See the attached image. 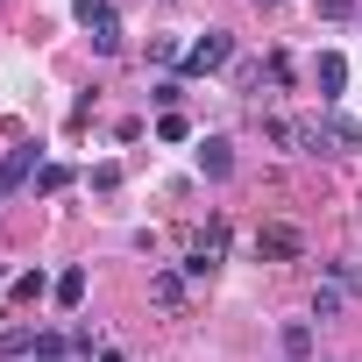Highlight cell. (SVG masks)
I'll list each match as a JSON object with an SVG mask.
<instances>
[{"label": "cell", "instance_id": "6da1fadb", "mask_svg": "<svg viewBox=\"0 0 362 362\" xmlns=\"http://www.w3.org/2000/svg\"><path fill=\"white\" fill-rule=\"evenodd\" d=\"M228 64H235V36L228 29H206L199 43H185V64H177V71H185V78H214Z\"/></svg>", "mask_w": 362, "mask_h": 362}, {"label": "cell", "instance_id": "7a4b0ae2", "mask_svg": "<svg viewBox=\"0 0 362 362\" xmlns=\"http://www.w3.org/2000/svg\"><path fill=\"white\" fill-rule=\"evenodd\" d=\"M263 142L284 149V156H305L320 149V121H284V114H263Z\"/></svg>", "mask_w": 362, "mask_h": 362}, {"label": "cell", "instance_id": "3957f363", "mask_svg": "<svg viewBox=\"0 0 362 362\" xmlns=\"http://www.w3.org/2000/svg\"><path fill=\"white\" fill-rule=\"evenodd\" d=\"M221 256H228V228L214 221L206 235H192V249H185V263H177V270H185V277H214V270H221Z\"/></svg>", "mask_w": 362, "mask_h": 362}, {"label": "cell", "instance_id": "277c9868", "mask_svg": "<svg viewBox=\"0 0 362 362\" xmlns=\"http://www.w3.org/2000/svg\"><path fill=\"white\" fill-rule=\"evenodd\" d=\"M313 86H320V107H341V86H348V57H341V50H320V64H313Z\"/></svg>", "mask_w": 362, "mask_h": 362}, {"label": "cell", "instance_id": "5b68a950", "mask_svg": "<svg viewBox=\"0 0 362 362\" xmlns=\"http://www.w3.org/2000/svg\"><path fill=\"white\" fill-rule=\"evenodd\" d=\"M256 256H263V263H291V256H305V235L277 221V228H263V235H256Z\"/></svg>", "mask_w": 362, "mask_h": 362}, {"label": "cell", "instance_id": "8992f818", "mask_svg": "<svg viewBox=\"0 0 362 362\" xmlns=\"http://www.w3.org/2000/svg\"><path fill=\"white\" fill-rule=\"evenodd\" d=\"M43 163H36V142H15L8 156H0V192H15V185H29Z\"/></svg>", "mask_w": 362, "mask_h": 362}, {"label": "cell", "instance_id": "52a82bcc", "mask_svg": "<svg viewBox=\"0 0 362 362\" xmlns=\"http://www.w3.org/2000/svg\"><path fill=\"white\" fill-rule=\"evenodd\" d=\"M199 170L214 177V185L235 177V142H228V135H199Z\"/></svg>", "mask_w": 362, "mask_h": 362}, {"label": "cell", "instance_id": "ba28073f", "mask_svg": "<svg viewBox=\"0 0 362 362\" xmlns=\"http://www.w3.org/2000/svg\"><path fill=\"white\" fill-rule=\"evenodd\" d=\"M149 298L163 313H185V270H149Z\"/></svg>", "mask_w": 362, "mask_h": 362}, {"label": "cell", "instance_id": "9c48e42d", "mask_svg": "<svg viewBox=\"0 0 362 362\" xmlns=\"http://www.w3.org/2000/svg\"><path fill=\"white\" fill-rule=\"evenodd\" d=\"M320 135H327L334 149H362V128H355L341 107H327V114H320Z\"/></svg>", "mask_w": 362, "mask_h": 362}, {"label": "cell", "instance_id": "30bf717a", "mask_svg": "<svg viewBox=\"0 0 362 362\" xmlns=\"http://www.w3.org/2000/svg\"><path fill=\"white\" fill-rule=\"evenodd\" d=\"M8 291H15V305H43V298L57 291V277H43V270H22V277H15Z\"/></svg>", "mask_w": 362, "mask_h": 362}, {"label": "cell", "instance_id": "8fae6325", "mask_svg": "<svg viewBox=\"0 0 362 362\" xmlns=\"http://www.w3.org/2000/svg\"><path fill=\"white\" fill-rule=\"evenodd\" d=\"M50 298H57L64 313H71V305H86V270H78V263H71V270H57V291H50Z\"/></svg>", "mask_w": 362, "mask_h": 362}, {"label": "cell", "instance_id": "7c38bea8", "mask_svg": "<svg viewBox=\"0 0 362 362\" xmlns=\"http://www.w3.org/2000/svg\"><path fill=\"white\" fill-rule=\"evenodd\" d=\"M71 177H78L71 163H43V170H36V192H43V199H57V192H71Z\"/></svg>", "mask_w": 362, "mask_h": 362}, {"label": "cell", "instance_id": "4fadbf2b", "mask_svg": "<svg viewBox=\"0 0 362 362\" xmlns=\"http://www.w3.org/2000/svg\"><path fill=\"white\" fill-rule=\"evenodd\" d=\"M64 355H78L71 334H36V362H64Z\"/></svg>", "mask_w": 362, "mask_h": 362}, {"label": "cell", "instance_id": "5bb4252c", "mask_svg": "<svg viewBox=\"0 0 362 362\" xmlns=\"http://www.w3.org/2000/svg\"><path fill=\"white\" fill-rule=\"evenodd\" d=\"M121 43H128L121 22H100V29H93V50H100V57H121Z\"/></svg>", "mask_w": 362, "mask_h": 362}, {"label": "cell", "instance_id": "9a60e30c", "mask_svg": "<svg viewBox=\"0 0 362 362\" xmlns=\"http://www.w3.org/2000/svg\"><path fill=\"white\" fill-rule=\"evenodd\" d=\"M71 15H78L86 29H100V22H114V0H71Z\"/></svg>", "mask_w": 362, "mask_h": 362}, {"label": "cell", "instance_id": "2e32d148", "mask_svg": "<svg viewBox=\"0 0 362 362\" xmlns=\"http://www.w3.org/2000/svg\"><path fill=\"white\" fill-rule=\"evenodd\" d=\"M341 298H348L341 284H320V291H313V320H334V313H341Z\"/></svg>", "mask_w": 362, "mask_h": 362}, {"label": "cell", "instance_id": "e0dca14e", "mask_svg": "<svg viewBox=\"0 0 362 362\" xmlns=\"http://www.w3.org/2000/svg\"><path fill=\"white\" fill-rule=\"evenodd\" d=\"M334 284H341L348 298H362V263H355V256H341V263H334Z\"/></svg>", "mask_w": 362, "mask_h": 362}, {"label": "cell", "instance_id": "ac0fdd59", "mask_svg": "<svg viewBox=\"0 0 362 362\" xmlns=\"http://www.w3.org/2000/svg\"><path fill=\"white\" fill-rule=\"evenodd\" d=\"M149 64H185V50H177V36H149Z\"/></svg>", "mask_w": 362, "mask_h": 362}, {"label": "cell", "instance_id": "d6986e66", "mask_svg": "<svg viewBox=\"0 0 362 362\" xmlns=\"http://www.w3.org/2000/svg\"><path fill=\"white\" fill-rule=\"evenodd\" d=\"M305 348H313V327H305V320H291V327H284V355H291V362H298V355H305Z\"/></svg>", "mask_w": 362, "mask_h": 362}, {"label": "cell", "instance_id": "ffe728a7", "mask_svg": "<svg viewBox=\"0 0 362 362\" xmlns=\"http://www.w3.org/2000/svg\"><path fill=\"white\" fill-rule=\"evenodd\" d=\"M156 135H163V142H185L192 121H185V114H156Z\"/></svg>", "mask_w": 362, "mask_h": 362}, {"label": "cell", "instance_id": "44dd1931", "mask_svg": "<svg viewBox=\"0 0 362 362\" xmlns=\"http://www.w3.org/2000/svg\"><path fill=\"white\" fill-rule=\"evenodd\" d=\"M149 100H156V107H163V114H177V100H185V86H177V78H163V86H156V93H149Z\"/></svg>", "mask_w": 362, "mask_h": 362}, {"label": "cell", "instance_id": "7402d4cb", "mask_svg": "<svg viewBox=\"0 0 362 362\" xmlns=\"http://www.w3.org/2000/svg\"><path fill=\"white\" fill-rule=\"evenodd\" d=\"M93 192H121V163H100L93 170Z\"/></svg>", "mask_w": 362, "mask_h": 362}, {"label": "cell", "instance_id": "603a6c76", "mask_svg": "<svg viewBox=\"0 0 362 362\" xmlns=\"http://www.w3.org/2000/svg\"><path fill=\"white\" fill-rule=\"evenodd\" d=\"M355 15V0H320V22H348Z\"/></svg>", "mask_w": 362, "mask_h": 362}, {"label": "cell", "instance_id": "cb8c5ba5", "mask_svg": "<svg viewBox=\"0 0 362 362\" xmlns=\"http://www.w3.org/2000/svg\"><path fill=\"white\" fill-rule=\"evenodd\" d=\"M256 8H277V0H256Z\"/></svg>", "mask_w": 362, "mask_h": 362}]
</instances>
